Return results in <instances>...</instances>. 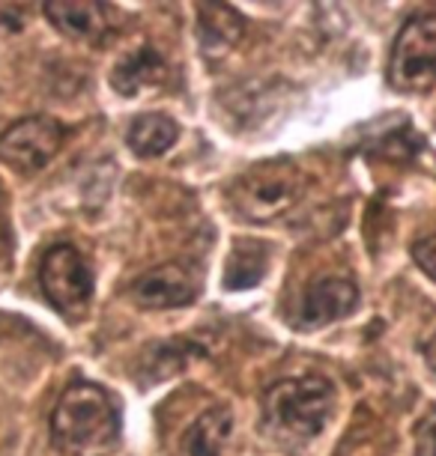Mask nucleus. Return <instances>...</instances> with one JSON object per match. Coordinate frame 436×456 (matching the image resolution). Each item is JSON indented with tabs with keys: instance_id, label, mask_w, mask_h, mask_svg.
<instances>
[{
	"instance_id": "423d86ee",
	"label": "nucleus",
	"mask_w": 436,
	"mask_h": 456,
	"mask_svg": "<svg viewBox=\"0 0 436 456\" xmlns=\"http://www.w3.org/2000/svg\"><path fill=\"white\" fill-rule=\"evenodd\" d=\"M66 128L51 117L19 119L0 134V161L19 174H37L60 152Z\"/></svg>"
},
{
	"instance_id": "ddd939ff",
	"label": "nucleus",
	"mask_w": 436,
	"mask_h": 456,
	"mask_svg": "<svg viewBox=\"0 0 436 456\" xmlns=\"http://www.w3.org/2000/svg\"><path fill=\"white\" fill-rule=\"evenodd\" d=\"M179 128L168 114H141L135 117V123L129 126V150L141 159H159L165 156L170 146L177 143Z\"/></svg>"
},
{
	"instance_id": "6e6552de",
	"label": "nucleus",
	"mask_w": 436,
	"mask_h": 456,
	"mask_svg": "<svg viewBox=\"0 0 436 456\" xmlns=\"http://www.w3.org/2000/svg\"><path fill=\"white\" fill-rule=\"evenodd\" d=\"M201 292V281L189 265L165 263L152 272L141 274L132 283V298L147 311H170V307L192 305Z\"/></svg>"
},
{
	"instance_id": "9d476101",
	"label": "nucleus",
	"mask_w": 436,
	"mask_h": 456,
	"mask_svg": "<svg viewBox=\"0 0 436 456\" xmlns=\"http://www.w3.org/2000/svg\"><path fill=\"white\" fill-rule=\"evenodd\" d=\"M165 75H168V66H165V60L159 57V51L144 45V48H135L132 54H126L114 66L111 87H114L119 96H138L141 90L159 87V84L165 81Z\"/></svg>"
},
{
	"instance_id": "7ed1b4c3",
	"label": "nucleus",
	"mask_w": 436,
	"mask_h": 456,
	"mask_svg": "<svg viewBox=\"0 0 436 456\" xmlns=\"http://www.w3.org/2000/svg\"><path fill=\"white\" fill-rule=\"evenodd\" d=\"M305 194V174L293 161H258L239 174L230 185V206L239 218L251 224H269L287 215Z\"/></svg>"
},
{
	"instance_id": "4468645a",
	"label": "nucleus",
	"mask_w": 436,
	"mask_h": 456,
	"mask_svg": "<svg viewBox=\"0 0 436 456\" xmlns=\"http://www.w3.org/2000/svg\"><path fill=\"white\" fill-rule=\"evenodd\" d=\"M269 269V248L260 242H236L225 263L227 289H251Z\"/></svg>"
},
{
	"instance_id": "1a4fd4ad",
	"label": "nucleus",
	"mask_w": 436,
	"mask_h": 456,
	"mask_svg": "<svg viewBox=\"0 0 436 456\" xmlns=\"http://www.w3.org/2000/svg\"><path fill=\"white\" fill-rule=\"evenodd\" d=\"M245 21L234 6L203 4L198 10V42L207 57H221L243 39Z\"/></svg>"
},
{
	"instance_id": "39448f33",
	"label": "nucleus",
	"mask_w": 436,
	"mask_h": 456,
	"mask_svg": "<svg viewBox=\"0 0 436 456\" xmlns=\"http://www.w3.org/2000/svg\"><path fill=\"white\" fill-rule=\"evenodd\" d=\"M39 287L48 305L66 320H81L93 298V272L72 245H54L42 256Z\"/></svg>"
},
{
	"instance_id": "f8f14e48",
	"label": "nucleus",
	"mask_w": 436,
	"mask_h": 456,
	"mask_svg": "<svg viewBox=\"0 0 436 456\" xmlns=\"http://www.w3.org/2000/svg\"><path fill=\"white\" fill-rule=\"evenodd\" d=\"M230 429H234V415L225 406H212L201 418L192 420V427L183 433V453L185 456H221Z\"/></svg>"
},
{
	"instance_id": "f03ea898",
	"label": "nucleus",
	"mask_w": 436,
	"mask_h": 456,
	"mask_svg": "<svg viewBox=\"0 0 436 456\" xmlns=\"http://www.w3.org/2000/svg\"><path fill=\"white\" fill-rule=\"evenodd\" d=\"M335 411V385L323 376L281 379L263 394V427L281 444H305Z\"/></svg>"
},
{
	"instance_id": "f3484780",
	"label": "nucleus",
	"mask_w": 436,
	"mask_h": 456,
	"mask_svg": "<svg viewBox=\"0 0 436 456\" xmlns=\"http://www.w3.org/2000/svg\"><path fill=\"white\" fill-rule=\"evenodd\" d=\"M424 361H427V367H431L433 373H436V334L424 343Z\"/></svg>"
},
{
	"instance_id": "9b49d317",
	"label": "nucleus",
	"mask_w": 436,
	"mask_h": 456,
	"mask_svg": "<svg viewBox=\"0 0 436 456\" xmlns=\"http://www.w3.org/2000/svg\"><path fill=\"white\" fill-rule=\"evenodd\" d=\"M45 15L72 39L96 42L108 30V6L102 4H45Z\"/></svg>"
},
{
	"instance_id": "2eb2a0df",
	"label": "nucleus",
	"mask_w": 436,
	"mask_h": 456,
	"mask_svg": "<svg viewBox=\"0 0 436 456\" xmlns=\"http://www.w3.org/2000/svg\"><path fill=\"white\" fill-rule=\"evenodd\" d=\"M415 456H436V411L415 427Z\"/></svg>"
},
{
	"instance_id": "f257e3e1",
	"label": "nucleus",
	"mask_w": 436,
	"mask_h": 456,
	"mask_svg": "<svg viewBox=\"0 0 436 456\" xmlns=\"http://www.w3.org/2000/svg\"><path fill=\"white\" fill-rule=\"evenodd\" d=\"M51 438L66 456H111L119 442V409L93 382H72L51 415Z\"/></svg>"
},
{
	"instance_id": "20e7f679",
	"label": "nucleus",
	"mask_w": 436,
	"mask_h": 456,
	"mask_svg": "<svg viewBox=\"0 0 436 456\" xmlns=\"http://www.w3.org/2000/svg\"><path fill=\"white\" fill-rule=\"evenodd\" d=\"M389 84L398 93H422L436 84V12L404 21L391 42Z\"/></svg>"
},
{
	"instance_id": "0eeeda50",
	"label": "nucleus",
	"mask_w": 436,
	"mask_h": 456,
	"mask_svg": "<svg viewBox=\"0 0 436 456\" xmlns=\"http://www.w3.org/2000/svg\"><path fill=\"white\" fill-rule=\"evenodd\" d=\"M358 301V289L350 278L341 274H329L314 283H308L302 296L296 298V314L293 322L299 329H317V325H329L335 320H344L347 314H353Z\"/></svg>"
},
{
	"instance_id": "dca6fc26",
	"label": "nucleus",
	"mask_w": 436,
	"mask_h": 456,
	"mask_svg": "<svg viewBox=\"0 0 436 456\" xmlns=\"http://www.w3.org/2000/svg\"><path fill=\"white\" fill-rule=\"evenodd\" d=\"M413 260L422 269L427 278L436 281V236H427L422 242H415L413 248Z\"/></svg>"
}]
</instances>
